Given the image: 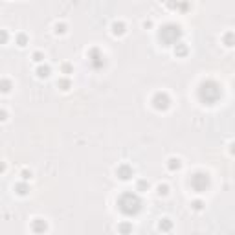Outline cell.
<instances>
[{
    "label": "cell",
    "mask_w": 235,
    "mask_h": 235,
    "mask_svg": "<svg viewBox=\"0 0 235 235\" xmlns=\"http://www.w3.org/2000/svg\"><path fill=\"white\" fill-rule=\"evenodd\" d=\"M48 72H50V68H46V66H44V68H39V76L40 77H46Z\"/></svg>",
    "instance_id": "obj_9"
},
{
    "label": "cell",
    "mask_w": 235,
    "mask_h": 235,
    "mask_svg": "<svg viewBox=\"0 0 235 235\" xmlns=\"http://www.w3.org/2000/svg\"><path fill=\"white\" fill-rule=\"evenodd\" d=\"M154 107L156 108H167L169 107V99L165 94H156L154 96Z\"/></svg>",
    "instance_id": "obj_5"
},
{
    "label": "cell",
    "mask_w": 235,
    "mask_h": 235,
    "mask_svg": "<svg viewBox=\"0 0 235 235\" xmlns=\"http://www.w3.org/2000/svg\"><path fill=\"white\" fill-rule=\"evenodd\" d=\"M33 230H35V232H40V230H46V224H39V222H35Z\"/></svg>",
    "instance_id": "obj_10"
},
{
    "label": "cell",
    "mask_w": 235,
    "mask_h": 235,
    "mask_svg": "<svg viewBox=\"0 0 235 235\" xmlns=\"http://www.w3.org/2000/svg\"><path fill=\"white\" fill-rule=\"evenodd\" d=\"M198 96L202 101H206V103H215L219 96H220V88L217 86L215 83H204L202 86H200V90H198Z\"/></svg>",
    "instance_id": "obj_2"
},
{
    "label": "cell",
    "mask_w": 235,
    "mask_h": 235,
    "mask_svg": "<svg viewBox=\"0 0 235 235\" xmlns=\"http://www.w3.org/2000/svg\"><path fill=\"white\" fill-rule=\"evenodd\" d=\"M118 175H119V178L127 180V178H131V176H132V171H131L129 167H119V169H118Z\"/></svg>",
    "instance_id": "obj_6"
},
{
    "label": "cell",
    "mask_w": 235,
    "mask_h": 235,
    "mask_svg": "<svg viewBox=\"0 0 235 235\" xmlns=\"http://www.w3.org/2000/svg\"><path fill=\"white\" fill-rule=\"evenodd\" d=\"M6 39H7V35L4 31H0V42H6Z\"/></svg>",
    "instance_id": "obj_12"
},
{
    "label": "cell",
    "mask_w": 235,
    "mask_h": 235,
    "mask_svg": "<svg viewBox=\"0 0 235 235\" xmlns=\"http://www.w3.org/2000/svg\"><path fill=\"white\" fill-rule=\"evenodd\" d=\"M4 116H6V114H4V112H0V119H6Z\"/></svg>",
    "instance_id": "obj_14"
},
{
    "label": "cell",
    "mask_w": 235,
    "mask_h": 235,
    "mask_svg": "<svg viewBox=\"0 0 235 235\" xmlns=\"http://www.w3.org/2000/svg\"><path fill=\"white\" fill-rule=\"evenodd\" d=\"M114 33H123V26L121 24H114Z\"/></svg>",
    "instance_id": "obj_11"
},
{
    "label": "cell",
    "mask_w": 235,
    "mask_h": 235,
    "mask_svg": "<svg viewBox=\"0 0 235 235\" xmlns=\"http://www.w3.org/2000/svg\"><path fill=\"white\" fill-rule=\"evenodd\" d=\"M169 228H171V222H169L167 219H165L164 222H160V230H169Z\"/></svg>",
    "instance_id": "obj_7"
},
{
    "label": "cell",
    "mask_w": 235,
    "mask_h": 235,
    "mask_svg": "<svg viewBox=\"0 0 235 235\" xmlns=\"http://www.w3.org/2000/svg\"><path fill=\"white\" fill-rule=\"evenodd\" d=\"M17 189H19V193H20V195H24V193H26V186H19Z\"/></svg>",
    "instance_id": "obj_13"
},
{
    "label": "cell",
    "mask_w": 235,
    "mask_h": 235,
    "mask_svg": "<svg viewBox=\"0 0 235 235\" xmlns=\"http://www.w3.org/2000/svg\"><path fill=\"white\" fill-rule=\"evenodd\" d=\"M0 90H2V92H7V90H9V83H7V81H2V83H0Z\"/></svg>",
    "instance_id": "obj_8"
},
{
    "label": "cell",
    "mask_w": 235,
    "mask_h": 235,
    "mask_svg": "<svg viewBox=\"0 0 235 235\" xmlns=\"http://www.w3.org/2000/svg\"><path fill=\"white\" fill-rule=\"evenodd\" d=\"M180 37V28L178 26H165L160 31V39L164 40L165 44H175Z\"/></svg>",
    "instance_id": "obj_3"
},
{
    "label": "cell",
    "mask_w": 235,
    "mask_h": 235,
    "mask_svg": "<svg viewBox=\"0 0 235 235\" xmlns=\"http://www.w3.org/2000/svg\"><path fill=\"white\" fill-rule=\"evenodd\" d=\"M208 184H210V178H208V175L196 173V175L191 178V186H193V189H195V191H204V189L208 187Z\"/></svg>",
    "instance_id": "obj_4"
},
{
    "label": "cell",
    "mask_w": 235,
    "mask_h": 235,
    "mask_svg": "<svg viewBox=\"0 0 235 235\" xmlns=\"http://www.w3.org/2000/svg\"><path fill=\"white\" fill-rule=\"evenodd\" d=\"M118 206H119L121 213H125V215L131 217V215H136L138 211L141 210V200H140L136 195H132V193H125V195L119 196Z\"/></svg>",
    "instance_id": "obj_1"
}]
</instances>
